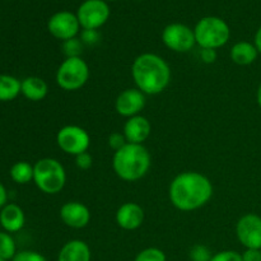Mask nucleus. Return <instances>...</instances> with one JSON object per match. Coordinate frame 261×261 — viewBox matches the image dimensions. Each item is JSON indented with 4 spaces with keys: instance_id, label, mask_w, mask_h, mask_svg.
Wrapping results in <instances>:
<instances>
[{
    "instance_id": "obj_7",
    "label": "nucleus",
    "mask_w": 261,
    "mask_h": 261,
    "mask_svg": "<svg viewBox=\"0 0 261 261\" xmlns=\"http://www.w3.org/2000/svg\"><path fill=\"white\" fill-rule=\"evenodd\" d=\"M56 143L64 153L76 157L78 154L88 152L91 137L86 129L78 125H66L56 134Z\"/></svg>"
},
{
    "instance_id": "obj_4",
    "label": "nucleus",
    "mask_w": 261,
    "mask_h": 261,
    "mask_svg": "<svg viewBox=\"0 0 261 261\" xmlns=\"http://www.w3.org/2000/svg\"><path fill=\"white\" fill-rule=\"evenodd\" d=\"M33 170V182L43 194L56 195L65 186V168L55 158H41L35 163Z\"/></svg>"
},
{
    "instance_id": "obj_22",
    "label": "nucleus",
    "mask_w": 261,
    "mask_h": 261,
    "mask_svg": "<svg viewBox=\"0 0 261 261\" xmlns=\"http://www.w3.org/2000/svg\"><path fill=\"white\" fill-rule=\"evenodd\" d=\"M17 255V246L12 234L0 231V257L5 260H13Z\"/></svg>"
},
{
    "instance_id": "obj_32",
    "label": "nucleus",
    "mask_w": 261,
    "mask_h": 261,
    "mask_svg": "<svg viewBox=\"0 0 261 261\" xmlns=\"http://www.w3.org/2000/svg\"><path fill=\"white\" fill-rule=\"evenodd\" d=\"M241 255L244 261H261V250L246 249Z\"/></svg>"
},
{
    "instance_id": "obj_33",
    "label": "nucleus",
    "mask_w": 261,
    "mask_h": 261,
    "mask_svg": "<svg viewBox=\"0 0 261 261\" xmlns=\"http://www.w3.org/2000/svg\"><path fill=\"white\" fill-rule=\"evenodd\" d=\"M8 204V193L5 186L0 182V209L4 208Z\"/></svg>"
},
{
    "instance_id": "obj_16",
    "label": "nucleus",
    "mask_w": 261,
    "mask_h": 261,
    "mask_svg": "<svg viewBox=\"0 0 261 261\" xmlns=\"http://www.w3.org/2000/svg\"><path fill=\"white\" fill-rule=\"evenodd\" d=\"M25 216L23 209L14 203H8L0 209V226L8 233L19 232L24 227Z\"/></svg>"
},
{
    "instance_id": "obj_30",
    "label": "nucleus",
    "mask_w": 261,
    "mask_h": 261,
    "mask_svg": "<svg viewBox=\"0 0 261 261\" xmlns=\"http://www.w3.org/2000/svg\"><path fill=\"white\" fill-rule=\"evenodd\" d=\"M92 165H93V158L88 152H84L75 157V166L79 170L87 171L92 167Z\"/></svg>"
},
{
    "instance_id": "obj_10",
    "label": "nucleus",
    "mask_w": 261,
    "mask_h": 261,
    "mask_svg": "<svg viewBox=\"0 0 261 261\" xmlns=\"http://www.w3.org/2000/svg\"><path fill=\"white\" fill-rule=\"evenodd\" d=\"M236 234L244 247L261 250V217L254 213L242 216L236 224Z\"/></svg>"
},
{
    "instance_id": "obj_24",
    "label": "nucleus",
    "mask_w": 261,
    "mask_h": 261,
    "mask_svg": "<svg viewBox=\"0 0 261 261\" xmlns=\"http://www.w3.org/2000/svg\"><path fill=\"white\" fill-rule=\"evenodd\" d=\"M134 261H167L166 254L158 247H148L138 252Z\"/></svg>"
},
{
    "instance_id": "obj_26",
    "label": "nucleus",
    "mask_w": 261,
    "mask_h": 261,
    "mask_svg": "<svg viewBox=\"0 0 261 261\" xmlns=\"http://www.w3.org/2000/svg\"><path fill=\"white\" fill-rule=\"evenodd\" d=\"M12 261H47L42 254L32 250H24V251L17 252Z\"/></svg>"
},
{
    "instance_id": "obj_28",
    "label": "nucleus",
    "mask_w": 261,
    "mask_h": 261,
    "mask_svg": "<svg viewBox=\"0 0 261 261\" xmlns=\"http://www.w3.org/2000/svg\"><path fill=\"white\" fill-rule=\"evenodd\" d=\"M81 41L83 45L94 46L99 42V33L97 30H83L81 33Z\"/></svg>"
},
{
    "instance_id": "obj_20",
    "label": "nucleus",
    "mask_w": 261,
    "mask_h": 261,
    "mask_svg": "<svg viewBox=\"0 0 261 261\" xmlns=\"http://www.w3.org/2000/svg\"><path fill=\"white\" fill-rule=\"evenodd\" d=\"M20 94V81L13 75L0 74V102H9Z\"/></svg>"
},
{
    "instance_id": "obj_19",
    "label": "nucleus",
    "mask_w": 261,
    "mask_h": 261,
    "mask_svg": "<svg viewBox=\"0 0 261 261\" xmlns=\"http://www.w3.org/2000/svg\"><path fill=\"white\" fill-rule=\"evenodd\" d=\"M257 55H259V51L255 47L254 43L247 42V41H240L234 43L229 53L231 60L241 66L251 65L257 59Z\"/></svg>"
},
{
    "instance_id": "obj_6",
    "label": "nucleus",
    "mask_w": 261,
    "mask_h": 261,
    "mask_svg": "<svg viewBox=\"0 0 261 261\" xmlns=\"http://www.w3.org/2000/svg\"><path fill=\"white\" fill-rule=\"evenodd\" d=\"M91 70L82 58H65L56 70L55 81L61 89L68 92L83 88L88 82Z\"/></svg>"
},
{
    "instance_id": "obj_31",
    "label": "nucleus",
    "mask_w": 261,
    "mask_h": 261,
    "mask_svg": "<svg viewBox=\"0 0 261 261\" xmlns=\"http://www.w3.org/2000/svg\"><path fill=\"white\" fill-rule=\"evenodd\" d=\"M217 50L213 48H201L200 50V59L205 64H213L217 60Z\"/></svg>"
},
{
    "instance_id": "obj_15",
    "label": "nucleus",
    "mask_w": 261,
    "mask_h": 261,
    "mask_svg": "<svg viewBox=\"0 0 261 261\" xmlns=\"http://www.w3.org/2000/svg\"><path fill=\"white\" fill-rule=\"evenodd\" d=\"M125 135V139L127 143L132 144H143L152 133V125L150 121L143 115L129 117L124 125L122 130Z\"/></svg>"
},
{
    "instance_id": "obj_11",
    "label": "nucleus",
    "mask_w": 261,
    "mask_h": 261,
    "mask_svg": "<svg viewBox=\"0 0 261 261\" xmlns=\"http://www.w3.org/2000/svg\"><path fill=\"white\" fill-rule=\"evenodd\" d=\"M48 32L58 40L64 41L76 37L81 30V24L76 14L71 12H58L48 19Z\"/></svg>"
},
{
    "instance_id": "obj_29",
    "label": "nucleus",
    "mask_w": 261,
    "mask_h": 261,
    "mask_svg": "<svg viewBox=\"0 0 261 261\" xmlns=\"http://www.w3.org/2000/svg\"><path fill=\"white\" fill-rule=\"evenodd\" d=\"M126 139H125L124 133H112L109 137V145L111 149H114L115 152L119 149H121L125 144H126Z\"/></svg>"
},
{
    "instance_id": "obj_23",
    "label": "nucleus",
    "mask_w": 261,
    "mask_h": 261,
    "mask_svg": "<svg viewBox=\"0 0 261 261\" xmlns=\"http://www.w3.org/2000/svg\"><path fill=\"white\" fill-rule=\"evenodd\" d=\"M83 42L81 38L74 37L63 42V54L65 58H81L83 53Z\"/></svg>"
},
{
    "instance_id": "obj_17",
    "label": "nucleus",
    "mask_w": 261,
    "mask_h": 261,
    "mask_svg": "<svg viewBox=\"0 0 261 261\" xmlns=\"http://www.w3.org/2000/svg\"><path fill=\"white\" fill-rule=\"evenodd\" d=\"M92 252L88 244L82 240H70L59 252L58 261H91Z\"/></svg>"
},
{
    "instance_id": "obj_5",
    "label": "nucleus",
    "mask_w": 261,
    "mask_h": 261,
    "mask_svg": "<svg viewBox=\"0 0 261 261\" xmlns=\"http://www.w3.org/2000/svg\"><path fill=\"white\" fill-rule=\"evenodd\" d=\"M196 43L200 48H217L226 45L231 36L228 24L222 18L204 17L194 28Z\"/></svg>"
},
{
    "instance_id": "obj_12",
    "label": "nucleus",
    "mask_w": 261,
    "mask_h": 261,
    "mask_svg": "<svg viewBox=\"0 0 261 261\" xmlns=\"http://www.w3.org/2000/svg\"><path fill=\"white\" fill-rule=\"evenodd\" d=\"M145 94L138 88H127L117 96L115 101V110L120 116L126 119L140 115L145 107Z\"/></svg>"
},
{
    "instance_id": "obj_1",
    "label": "nucleus",
    "mask_w": 261,
    "mask_h": 261,
    "mask_svg": "<svg viewBox=\"0 0 261 261\" xmlns=\"http://www.w3.org/2000/svg\"><path fill=\"white\" fill-rule=\"evenodd\" d=\"M213 196V184L205 175L196 171L181 172L171 181L168 198L171 204L181 212L203 208Z\"/></svg>"
},
{
    "instance_id": "obj_18",
    "label": "nucleus",
    "mask_w": 261,
    "mask_h": 261,
    "mask_svg": "<svg viewBox=\"0 0 261 261\" xmlns=\"http://www.w3.org/2000/svg\"><path fill=\"white\" fill-rule=\"evenodd\" d=\"M20 93L30 101H42L48 93V86L40 76H27L20 81Z\"/></svg>"
},
{
    "instance_id": "obj_13",
    "label": "nucleus",
    "mask_w": 261,
    "mask_h": 261,
    "mask_svg": "<svg viewBox=\"0 0 261 261\" xmlns=\"http://www.w3.org/2000/svg\"><path fill=\"white\" fill-rule=\"evenodd\" d=\"M91 211L81 201H68L60 208V219L74 229L84 228L91 222Z\"/></svg>"
},
{
    "instance_id": "obj_2",
    "label": "nucleus",
    "mask_w": 261,
    "mask_h": 261,
    "mask_svg": "<svg viewBox=\"0 0 261 261\" xmlns=\"http://www.w3.org/2000/svg\"><path fill=\"white\" fill-rule=\"evenodd\" d=\"M132 76L137 88L145 96H155L167 88L172 71L162 56L144 53L137 56L133 61Z\"/></svg>"
},
{
    "instance_id": "obj_25",
    "label": "nucleus",
    "mask_w": 261,
    "mask_h": 261,
    "mask_svg": "<svg viewBox=\"0 0 261 261\" xmlns=\"http://www.w3.org/2000/svg\"><path fill=\"white\" fill-rule=\"evenodd\" d=\"M189 256H190L191 261H211L213 254L205 245L198 244L191 247Z\"/></svg>"
},
{
    "instance_id": "obj_35",
    "label": "nucleus",
    "mask_w": 261,
    "mask_h": 261,
    "mask_svg": "<svg viewBox=\"0 0 261 261\" xmlns=\"http://www.w3.org/2000/svg\"><path fill=\"white\" fill-rule=\"evenodd\" d=\"M256 99H257V105H259L260 109H261V83H260L259 88H257V92H256Z\"/></svg>"
},
{
    "instance_id": "obj_14",
    "label": "nucleus",
    "mask_w": 261,
    "mask_h": 261,
    "mask_svg": "<svg viewBox=\"0 0 261 261\" xmlns=\"http://www.w3.org/2000/svg\"><path fill=\"white\" fill-rule=\"evenodd\" d=\"M115 219L120 228L125 231H135L142 227L144 222V209L138 203L127 201L119 206Z\"/></svg>"
},
{
    "instance_id": "obj_36",
    "label": "nucleus",
    "mask_w": 261,
    "mask_h": 261,
    "mask_svg": "<svg viewBox=\"0 0 261 261\" xmlns=\"http://www.w3.org/2000/svg\"><path fill=\"white\" fill-rule=\"evenodd\" d=\"M0 261H8V260H5V259H2V257H0Z\"/></svg>"
},
{
    "instance_id": "obj_27",
    "label": "nucleus",
    "mask_w": 261,
    "mask_h": 261,
    "mask_svg": "<svg viewBox=\"0 0 261 261\" xmlns=\"http://www.w3.org/2000/svg\"><path fill=\"white\" fill-rule=\"evenodd\" d=\"M211 261H244L242 260V255L240 252L233 251V250H224V251H219L213 255Z\"/></svg>"
},
{
    "instance_id": "obj_3",
    "label": "nucleus",
    "mask_w": 261,
    "mask_h": 261,
    "mask_svg": "<svg viewBox=\"0 0 261 261\" xmlns=\"http://www.w3.org/2000/svg\"><path fill=\"white\" fill-rule=\"evenodd\" d=\"M152 165V157L143 144L126 143L116 150L112 158V167L117 177L126 182H134L144 177Z\"/></svg>"
},
{
    "instance_id": "obj_37",
    "label": "nucleus",
    "mask_w": 261,
    "mask_h": 261,
    "mask_svg": "<svg viewBox=\"0 0 261 261\" xmlns=\"http://www.w3.org/2000/svg\"><path fill=\"white\" fill-rule=\"evenodd\" d=\"M110 2H115V0H110Z\"/></svg>"
},
{
    "instance_id": "obj_34",
    "label": "nucleus",
    "mask_w": 261,
    "mask_h": 261,
    "mask_svg": "<svg viewBox=\"0 0 261 261\" xmlns=\"http://www.w3.org/2000/svg\"><path fill=\"white\" fill-rule=\"evenodd\" d=\"M254 45L257 48V51H259V54H261V25L259 27V30L256 31V33H255Z\"/></svg>"
},
{
    "instance_id": "obj_21",
    "label": "nucleus",
    "mask_w": 261,
    "mask_h": 261,
    "mask_svg": "<svg viewBox=\"0 0 261 261\" xmlns=\"http://www.w3.org/2000/svg\"><path fill=\"white\" fill-rule=\"evenodd\" d=\"M33 166L25 161H19L10 167L9 175L10 178L18 185H25V184L33 181Z\"/></svg>"
},
{
    "instance_id": "obj_9",
    "label": "nucleus",
    "mask_w": 261,
    "mask_h": 261,
    "mask_svg": "<svg viewBox=\"0 0 261 261\" xmlns=\"http://www.w3.org/2000/svg\"><path fill=\"white\" fill-rule=\"evenodd\" d=\"M76 17L83 30H98L109 19L110 8L105 0H86L79 7Z\"/></svg>"
},
{
    "instance_id": "obj_8",
    "label": "nucleus",
    "mask_w": 261,
    "mask_h": 261,
    "mask_svg": "<svg viewBox=\"0 0 261 261\" xmlns=\"http://www.w3.org/2000/svg\"><path fill=\"white\" fill-rule=\"evenodd\" d=\"M162 41L166 47L175 53H189L196 45L194 30L182 23H172L165 27Z\"/></svg>"
}]
</instances>
